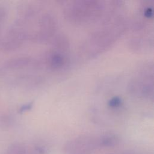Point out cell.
Segmentation results:
<instances>
[{"instance_id":"cell-12","label":"cell","mask_w":154,"mask_h":154,"mask_svg":"<svg viewBox=\"0 0 154 154\" xmlns=\"http://www.w3.org/2000/svg\"><path fill=\"white\" fill-rule=\"evenodd\" d=\"M7 11L5 7L2 5H0V25L2 26V24L4 22L7 18Z\"/></svg>"},{"instance_id":"cell-4","label":"cell","mask_w":154,"mask_h":154,"mask_svg":"<svg viewBox=\"0 0 154 154\" xmlns=\"http://www.w3.org/2000/svg\"><path fill=\"white\" fill-rule=\"evenodd\" d=\"M26 40L29 38L26 30L20 26L13 24L1 41L0 46L4 52H11L19 49Z\"/></svg>"},{"instance_id":"cell-2","label":"cell","mask_w":154,"mask_h":154,"mask_svg":"<svg viewBox=\"0 0 154 154\" xmlns=\"http://www.w3.org/2000/svg\"><path fill=\"white\" fill-rule=\"evenodd\" d=\"M125 22L120 17L111 23L96 29L88 37L83 51L88 58L94 57L111 46L125 30Z\"/></svg>"},{"instance_id":"cell-1","label":"cell","mask_w":154,"mask_h":154,"mask_svg":"<svg viewBox=\"0 0 154 154\" xmlns=\"http://www.w3.org/2000/svg\"><path fill=\"white\" fill-rule=\"evenodd\" d=\"M116 2L100 1H75L67 2L66 5L64 14L66 18L73 23H85L100 20L108 19L110 17V11L117 8Z\"/></svg>"},{"instance_id":"cell-7","label":"cell","mask_w":154,"mask_h":154,"mask_svg":"<svg viewBox=\"0 0 154 154\" xmlns=\"http://www.w3.org/2000/svg\"><path fill=\"white\" fill-rule=\"evenodd\" d=\"M28 66L40 68L41 63L38 60L33 59L29 57L20 56L13 57L5 61L3 64V69L7 70H19Z\"/></svg>"},{"instance_id":"cell-11","label":"cell","mask_w":154,"mask_h":154,"mask_svg":"<svg viewBox=\"0 0 154 154\" xmlns=\"http://www.w3.org/2000/svg\"><path fill=\"white\" fill-rule=\"evenodd\" d=\"M12 122V119L10 115L3 114L0 116V126L2 128H8Z\"/></svg>"},{"instance_id":"cell-6","label":"cell","mask_w":154,"mask_h":154,"mask_svg":"<svg viewBox=\"0 0 154 154\" xmlns=\"http://www.w3.org/2000/svg\"><path fill=\"white\" fill-rule=\"evenodd\" d=\"M61 50H53L47 53L42 62L49 69L58 71L66 67L68 61L67 58Z\"/></svg>"},{"instance_id":"cell-5","label":"cell","mask_w":154,"mask_h":154,"mask_svg":"<svg viewBox=\"0 0 154 154\" xmlns=\"http://www.w3.org/2000/svg\"><path fill=\"white\" fill-rule=\"evenodd\" d=\"M142 78L132 81L130 85V91L135 95L148 99H153V75L144 74Z\"/></svg>"},{"instance_id":"cell-15","label":"cell","mask_w":154,"mask_h":154,"mask_svg":"<svg viewBox=\"0 0 154 154\" xmlns=\"http://www.w3.org/2000/svg\"><path fill=\"white\" fill-rule=\"evenodd\" d=\"M0 32H1V30H0ZM0 42H1V40H0Z\"/></svg>"},{"instance_id":"cell-9","label":"cell","mask_w":154,"mask_h":154,"mask_svg":"<svg viewBox=\"0 0 154 154\" xmlns=\"http://www.w3.org/2000/svg\"><path fill=\"white\" fill-rule=\"evenodd\" d=\"M4 154H31V149L21 143L12 144Z\"/></svg>"},{"instance_id":"cell-14","label":"cell","mask_w":154,"mask_h":154,"mask_svg":"<svg viewBox=\"0 0 154 154\" xmlns=\"http://www.w3.org/2000/svg\"><path fill=\"white\" fill-rule=\"evenodd\" d=\"M32 105L33 103L32 102H29V103H27L26 104H24L23 105H22L20 108L19 109V113H23L26 111H28L29 110H30L31 109V108L32 107Z\"/></svg>"},{"instance_id":"cell-3","label":"cell","mask_w":154,"mask_h":154,"mask_svg":"<svg viewBox=\"0 0 154 154\" xmlns=\"http://www.w3.org/2000/svg\"><path fill=\"white\" fill-rule=\"evenodd\" d=\"M98 148L100 135H82L67 141L63 150L64 154H91Z\"/></svg>"},{"instance_id":"cell-8","label":"cell","mask_w":154,"mask_h":154,"mask_svg":"<svg viewBox=\"0 0 154 154\" xmlns=\"http://www.w3.org/2000/svg\"><path fill=\"white\" fill-rule=\"evenodd\" d=\"M119 137L114 134L107 133L100 135V147H112L118 144Z\"/></svg>"},{"instance_id":"cell-13","label":"cell","mask_w":154,"mask_h":154,"mask_svg":"<svg viewBox=\"0 0 154 154\" xmlns=\"http://www.w3.org/2000/svg\"><path fill=\"white\" fill-rule=\"evenodd\" d=\"M31 154H46V149L41 146H35L31 149Z\"/></svg>"},{"instance_id":"cell-10","label":"cell","mask_w":154,"mask_h":154,"mask_svg":"<svg viewBox=\"0 0 154 154\" xmlns=\"http://www.w3.org/2000/svg\"><path fill=\"white\" fill-rule=\"evenodd\" d=\"M123 101L119 96H114L108 101V106L112 109H116L122 105Z\"/></svg>"}]
</instances>
